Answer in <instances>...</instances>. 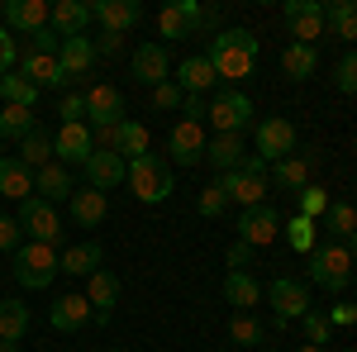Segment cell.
<instances>
[{"instance_id": "cell-42", "label": "cell", "mask_w": 357, "mask_h": 352, "mask_svg": "<svg viewBox=\"0 0 357 352\" xmlns=\"http://www.w3.org/2000/svg\"><path fill=\"white\" fill-rule=\"evenodd\" d=\"M296 195H301V215L314 219V224L329 215V205H333V195H329L324 186H305V190H296Z\"/></svg>"}, {"instance_id": "cell-23", "label": "cell", "mask_w": 357, "mask_h": 352, "mask_svg": "<svg viewBox=\"0 0 357 352\" xmlns=\"http://www.w3.org/2000/svg\"><path fill=\"white\" fill-rule=\"evenodd\" d=\"M224 300L234 305V314H252V305H262V281L252 271H229L224 276Z\"/></svg>"}, {"instance_id": "cell-4", "label": "cell", "mask_w": 357, "mask_h": 352, "mask_svg": "<svg viewBox=\"0 0 357 352\" xmlns=\"http://www.w3.org/2000/svg\"><path fill=\"white\" fill-rule=\"evenodd\" d=\"M57 252L53 243H24L15 252V281L24 286V291H43V286H53L57 276Z\"/></svg>"}, {"instance_id": "cell-57", "label": "cell", "mask_w": 357, "mask_h": 352, "mask_svg": "<svg viewBox=\"0 0 357 352\" xmlns=\"http://www.w3.org/2000/svg\"><path fill=\"white\" fill-rule=\"evenodd\" d=\"M296 352H329V348H314V343H305V348H296Z\"/></svg>"}, {"instance_id": "cell-58", "label": "cell", "mask_w": 357, "mask_h": 352, "mask_svg": "<svg viewBox=\"0 0 357 352\" xmlns=\"http://www.w3.org/2000/svg\"><path fill=\"white\" fill-rule=\"evenodd\" d=\"M0 352H20V343H0Z\"/></svg>"}, {"instance_id": "cell-25", "label": "cell", "mask_w": 357, "mask_h": 352, "mask_svg": "<svg viewBox=\"0 0 357 352\" xmlns=\"http://www.w3.org/2000/svg\"><path fill=\"white\" fill-rule=\"evenodd\" d=\"M53 328L57 333H77V328H86V324H96V314H91V300L86 296H62V300H53Z\"/></svg>"}, {"instance_id": "cell-29", "label": "cell", "mask_w": 357, "mask_h": 352, "mask_svg": "<svg viewBox=\"0 0 357 352\" xmlns=\"http://www.w3.org/2000/svg\"><path fill=\"white\" fill-rule=\"evenodd\" d=\"M243 138L238 134H215L210 143H205V162L210 167H220V176L224 171H234V167H243Z\"/></svg>"}, {"instance_id": "cell-47", "label": "cell", "mask_w": 357, "mask_h": 352, "mask_svg": "<svg viewBox=\"0 0 357 352\" xmlns=\"http://www.w3.org/2000/svg\"><path fill=\"white\" fill-rule=\"evenodd\" d=\"M181 100H186V95H181V86H176V82L153 86V105H158V109H181Z\"/></svg>"}, {"instance_id": "cell-55", "label": "cell", "mask_w": 357, "mask_h": 352, "mask_svg": "<svg viewBox=\"0 0 357 352\" xmlns=\"http://www.w3.org/2000/svg\"><path fill=\"white\" fill-rule=\"evenodd\" d=\"M181 109H186V119H195V124H200V119H205V100H200V95H186V100H181Z\"/></svg>"}, {"instance_id": "cell-34", "label": "cell", "mask_w": 357, "mask_h": 352, "mask_svg": "<svg viewBox=\"0 0 357 352\" xmlns=\"http://www.w3.org/2000/svg\"><path fill=\"white\" fill-rule=\"evenodd\" d=\"M29 333V305L24 300H0V343H20Z\"/></svg>"}, {"instance_id": "cell-44", "label": "cell", "mask_w": 357, "mask_h": 352, "mask_svg": "<svg viewBox=\"0 0 357 352\" xmlns=\"http://www.w3.org/2000/svg\"><path fill=\"white\" fill-rule=\"evenodd\" d=\"M224 210H229V190H224V181H210V186L200 190V215H205V219H220Z\"/></svg>"}, {"instance_id": "cell-27", "label": "cell", "mask_w": 357, "mask_h": 352, "mask_svg": "<svg viewBox=\"0 0 357 352\" xmlns=\"http://www.w3.org/2000/svg\"><path fill=\"white\" fill-rule=\"evenodd\" d=\"M172 82L181 86V95H205V91H210V86L220 82V77H215L210 57L200 53V57H186V62L176 67V77H172Z\"/></svg>"}, {"instance_id": "cell-6", "label": "cell", "mask_w": 357, "mask_h": 352, "mask_svg": "<svg viewBox=\"0 0 357 352\" xmlns=\"http://www.w3.org/2000/svg\"><path fill=\"white\" fill-rule=\"evenodd\" d=\"M205 119L215 124V134H238L243 138V129H252V100H248L243 91H224L220 100L205 109Z\"/></svg>"}, {"instance_id": "cell-13", "label": "cell", "mask_w": 357, "mask_h": 352, "mask_svg": "<svg viewBox=\"0 0 357 352\" xmlns=\"http://www.w3.org/2000/svg\"><path fill=\"white\" fill-rule=\"evenodd\" d=\"M119 119H124V95L105 82L91 86V91H86V124H91V129H110Z\"/></svg>"}, {"instance_id": "cell-8", "label": "cell", "mask_w": 357, "mask_h": 352, "mask_svg": "<svg viewBox=\"0 0 357 352\" xmlns=\"http://www.w3.org/2000/svg\"><path fill=\"white\" fill-rule=\"evenodd\" d=\"M267 300H272V328H286L291 319H305V314H310L305 286H301V281H291V276H276L272 291H267Z\"/></svg>"}, {"instance_id": "cell-41", "label": "cell", "mask_w": 357, "mask_h": 352, "mask_svg": "<svg viewBox=\"0 0 357 352\" xmlns=\"http://www.w3.org/2000/svg\"><path fill=\"white\" fill-rule=\"evenodd\" d=\"M324 224H329V234H338V243H348L357 234V205H348V200H333L329 215H324Z\"/></svg>"}, {"instance_id": "cell-28", "label": "cell", "mask_w": 357, "mask_h": 352, "mask_svg": "<svg viewBox=\"0 0 357 352\" xmlns=\"http://www.w3.org/2000/svg\"><path fill=\"white\" fill-rule=\"evenodd\" d=\"M100 262H105V247H100V243H77V247H67V252L57 257V271L77 281V276L100 271Z\"/></svg>"}, {"instance_id": "cell-3", "label": "cell", "mask_w": 357, "mask_h": 352, "mask_svg": "<svg viewBox=\"0 0 357 352\" xmlns=\"http://www.w3.org/2000/svg\"><path fill=\"white\" fill-rule=\"evenodd\" d=\"M310 281L319 286V291H329V296H338L348 281H353V252L343 243H324L310 252Z\"/></svg>"}, {"instance_id": "cell-33", "label": "cell", "mask_w": 357, "mask_h": 352, "mask_svg": "<svg viewBox=\"0 0 357 352\" xmlns=\"http://www.w3.org/2000/svg\"><path fill=\"white\" fill-rule=\"evenodd\" d=\"M114 153L124 158V162H134L148 153V129L138 124V119H119V129H114Z\"/></svg>"}, {"instance_id": "cell-31", "label": "cell", "mask_w": 357, "mask_h": 352, "mask_svg": "<svg viewBox=\"0 0 357 352\" xmlns=\"http://www.w3.org/2000/svg\"><path fill=\"white\" fill-rule=\"evenodd\" d=\"M0 195H10V200H20V205L33 195V171H29L20 158H0Z\"/></svg>"}, {"instance_id": "cell-48", "label": "cell", "mask_w": 357, "mask_h": 352, "mask_svg": "<svg viewBox=\"0 0 357 352\" xmlns=\"http://www.w3.org/2000/svg\"><path fill=\"white\" fill-rule=\"evenodd\" d=\"M305 338H310L314 348H324V343H329V319L310 309V314H305Z\"/></svg>"}, {"instance_id": "cell-11", "label": "cell", "mask_w": 357, "mask_h": 352, "mask_svg": "<svg viewBox=\"0 0 357 352\" xmlns=\"http://www.w3.org/2000/svg\"><path fill=\"white\" fill-rule=\"evenodd\" d=\"M167 153H172V162L176 167H195L205 162V124H195V119H181L172 138H167Z\"/></svg>"}, {"instance_id": "cell-45", "label": "cell", "mask_w": 357, "mask_h": 352, "mask_svg": "<svg viewBox=\"0 0 357 352\" xmlns=\"http://www.w3.org/2000/svg\"><path fill=\"white\" fill-rule=\"evenodd\" d=\"M333 86H338L343 95H357V53L338 57V67H333Z\"/></svg>"}, {"instance_id": "cell-59", "label": "cell", "mask_w": 357, "mask_h": 352, "mask_svg": "<svg viewBox=\"0 0 357 352\" xmlns=\"http://www.w3.org/2000/svg\"><path fill=\"white\" fill-rule=\"evenodd\" d=\"M0 148H5V138H0Z\"/></svg>"}, {"instance_id": "cell-51", "label": "cell", "mask_w": 357, "mask_h": 352, "mask_svg": "<svg viewBox=\"0 0 357 352\" xmlns=\"http://www.w3.org/2000/svg\"><path fill=\"white\" fill-rule=\"evenodd\" d=\"M57 48H62V38H57L53 29H38L33 43H29V53H48V57H57Z\"/></svg>"}, {"instance_id": "cell-9", "label": "cell", "mask_w": 357, "mask_h": 352, "mask_svg": "<svg viewBox=\"0 0 357 352\" xmlns=\"http://www.w3.org/2000/svg\"><path fill=\"white\" fill-rule=\"evenodd\" d=\"M91 153H96V143H91V124H62L53 134V158L67 171L72 167H86L91 162Z\"/></svg>"}, {"instance_id": "cell-36", "label": "cell", "mask_w": 357, "mask_h": 352, "mask_svg": "<svg viewBox=\"0 0 357 352\" xmlns=\"http://www.w3.org/2000/svg\"><path fill=\"white\" fill-rule=\"evenodd\" d=\"M38 129V114L24 105H0V138H20L24 143L29 134Z\"/></svg>"}, {"instance_id": "cell-16", "label": "cell", "mask_w": 357, "mask_h": 352, "mask_svg": "<svg viewBox=\"0 0 357 352\" xmlns=\"http://www.w3.org/2000/svg\"><path fill=\"white\" fill-rule=\"evenodd\" d=\"M129 67H134V82L138 86H162V82H172L167 72H172V62H167V48L162 43H143V48H134V57H129Z\"/></svg>"}, {"instance_id": "cell-1", "label": "cell", "mask_w": 357, "mask_h": 352, "mask_svg": "<svg viewBox=\"0 0 357 352\" xmlns=\"http://www.w3.org/2000/svg\"><path fill=\"white\" fill-rule=\"evenodd\" d=\"M210 67H215V77L229 86H243L252 77V62H257V33L252 29H220L215 38H210Z\"/></svg>"}, {"instance_id": "cell-26", "label": "cell", "mask_w": 357, "mask_h": 352, "mask_svg": "<svg viewBox=\"0 0 357 352\" xmlns=\"http://www.w3.org/2000/svg\"><path fill=\"white\" fill-rule=\"evenodd\" d=\"M20 67H24V77L33 86H38V91H43V86H53V91H67V77H62V67H57V57H48V53H20Z\"/></svg>"}, {"instance_id": "cell-7", "label": "cell", "mask_w": 357, "mask_h": 352, "mask_svg": "<svg viewBox=\"0 0 357 352\" xmlns=\"http://www.w3.org/2000/svg\"><path fill=\"white\" fill-rule=\"evenodd\" d=\"M15 219H20V229L29 234V243H57V238H62V219H57V210L48 205V200H38V195H29Z\"/></svg>"}, {"instance_id": "cell-46", "label": "cell", "mask_w": 357, "mask_h": 352, "mask_svg": "<svg viewBox=\"0 0 357 352\" xmlns=\"http://www.w3.org/2000/svg\"><path fill=\"white\" fill-rule=\"evenodd\" d=\"M57 114H62V124H86V91H67Z\"/></svg>"}, {"instance_id": "cell-21", "label": "cell", "mask_w": 357, "mask_h": 352, "mask_svg": "<svg viewBox=\"0 0 357 352\" xmlns=\"http://www.w3.org/2000/svg\"><path fill=\"white\" fill-rule=\"evenodd\" d=\"M33 190H38V200L57 205V200H72V195H77V181H72V171L62 162H48V167L33 171Z\"/></svg>"}, {"instance_id": "cell-40", "label": "cell", "mask_w": 357, "mask_h": 352, "mask_svg": "<svg viewBox=\"0 0 357 352\" xmlns=\"http://www.w3.org/2000/svg\"><path fill=\"white\" fill-rule=\"evenodd\" d=\"M0 100H5V105L33 109V105H38V86L29 82L24 72H20V77H0Z\"/></svg>"}, {"instance_id": "cell-12", "label": "cell", "mask_w": 357, "mask_h": 352, "mask_svg": "<svg viewBox=\"0 0 357 352\" xmlns=\"http://www.w3.org/2000/svg\"><path fill=\"white\" fill-rule=\"evenodd\" d=\"M82 171H86V186L105 195V190L124 186V176H129V162H124L119 153H105V148H96V153H91V162H86Z\"/></svg>"}, {"instance_id": "cell-18", "label": "cell", "mask_w": 357, "mask_h": 352, "mask_svg": "<svg viewBox=\"0 0 357 352\" xmlns=\"http://www.w3.org/2000/svg\"><path fill=\"white\" fill-rule=\"evenodd\" d=\"M314 167H319V153L305 148V153H296V158L272 162V181L281 190H305V186H310V176H314Z\"/></svg>"}, {"instance_id": "cell-35", "label": "cell", "mask_w": 357, "mask_h": 352, "mask_svg": "<svg viewBox=\"0 0 357 352\" xmlns=\"http://www.w3.org/2000/svg\"><path fill=\"white\" fill-rule=\"evenodd\" d=\"M314 67H319V53H314V48H305V43H291V48L281 53V72H286L291 82H310V77H314Z\"/></svg>"}, {"instance_id": "cell-38", "label": "cell", "mask_w": 357, "mask_h": 352, "mask_svg": "<svg viewBox=\"0 0 357 352\" xmlns=\"http://www.w3.org/2000/svg\"><path fill=\"white\" fill-rule=\"evenodd\" d=\"M229 343H238V348H262V343H267V324L252 319V314H234V319H229Z\"/></svg>"}, {"instance_id": "cell-19", "label": "cell", "mask_w": 357, "mask_h": 352, "mask_svg": "<svg viewBox=\"0 0 357 352\" xmlns=\"http://www.w3.org/2000/svg\"><path fill=\"white\" fill-rule=\"evenodd\" d=\"M48 15H53L48 0H5V24L15 33H29V38L38 29H48Z\"/></svg>"}, {"instance_id": "cell-22", "label": "cell", "mask_w": 357, "mask_h": 352, "mask_svg": "<svg viewBox=\"0 0 357 352\" xmlns=\"http://www.w3.org/2000/svg\"><path fill=\"white\" fill-rule=\"evenodd\" d=\"M91 62H96V43H91L86 33L62 38V48H57V67H62V77H67V82L86 77V72H91Z\"/></svg>"}, {"instance_id": "cell-15", "label": "cell", "mask_w": 357, "mask_h": 352, "mask_svg": "<svg viewBox=\"0 0 357 352\" xmlns=\"http://www.w3.org/2000/svg\"><path fill=\"white\" fill-rule=\"evenodd\" d=\"M276 234H281V215H276L272 205H257V210H243V215H238V243L267 247Z\"/></svg>"}, {"instance_id": "cell-52", "label": "cell", "mask_w": 357, "mask_h": 352, "mask_svg": "<svg viewBox=\"0 0 357 352\" xmlns=\"http://www.w3.org/2000/svg\"><path fill=\"white\" fill-rule=\"evenodd\" d=\"M324 319H329V328H348V324H357V305H333Z\"/></svg>"}, {"instance_id": "cell-24", "label": "cell", "mask_w": 357, "mask_h": 352, "mask_svg": "<svg viewBox=\"0 0 357 352\" xmlns=\"http://www.w3.org/2000/svg\"><path fill=\"white\" fill-rule=\"evenodd\" d=\"M86 24H91V5H82V0H53L48 29L57 38H77V33H86Z\"/></svg>"}, {"instance_id": "cell-20", "label": "cell", "mask_w": 357, "mask_h": 352, "mask_svg": "<svg viewBox=\"0 0 357 352\" xmlns=\"http://www.w3.org/2000/svg\"><path fill=\"white\" fill-rule=\"evenodd\" d=\"M220 181H224V190H229V200H238L243 210L267 205V176H252V171H243V167H234V171H224Z\"/></svg>"}, {"instance_id": "cell-50", "label": "cell", "mask_w": 357, "mask_h": 352, "mask_svg": "<svg viewBox=\"0 0 357 352\" xmlns=\"http://www.w3.org/2000/svg\"><path fill=\"white\" fill-rule=\"evenodd\" d=\"M20 219H10V215H0V252H20Z\"/></svg>"}, {"instance_id": "cell-32", "label": "cell", "mask_w": 357, "mask_h": 352, "mask_svg": "<svg viewBox=\"0 0 357 352\" xmlns=\"http://www.w3.org/2000/svg\"><path fill=\"white\" fill-rule=\"evenodd\" d=\"M324 29H333V38H343V43H357V0L324 5Z\"/></svg>"}, {"instance_id": "cell-5", "label": "cell", "mask_w": 357, "mask_h": 352, "mask_svg": "<svg viewBox=\"0 0 357 352\" xmlns=\"http://www.w3.org/2000/svg\"><path fill=\"white\" fill-rule=\"evenodd\" d=\"M252 134H257V158L262 162H281V158L301 153V134H296L291 119H262V124H252Z\"/></svg>"}, {"instance_id": "cell-43", "label": "cell", "mask_w": 357, "mask_h": 352, "mask_svg": "<svg viewBox=\"0 0 357 352\" xmlns=\"http://www.w3.org/2000/svg\"><path fill=\"white\" fill-rule=\"evenodd\" d=\"M158 33H162V38H191V20H186L176 5H162V10H158Z\"/></svg>"}, {"instance_id": "cell-37", "label": "cell", "mask_w": 357, "mask_h": 352, "mask_svg": "<svg viewBox=\"0 0 357 352\" xmlns=\"http://www.w3.org/2000/svg\"><path fill=\"white\" fill-rule=\"evenodd\" d=\"M20 162L29 167V171H38V167H48V162H57L53 158V134H43V129H33V134L20 143Z\"/></svg>"}, {"instance_id": "cell-17", "label": "cell", "mask_w": 357, "mask_h": 352, "mask_svg": "<svg viewBox=\"0 0 357 352\" xmlns=\"http://www.w3.org/2000/svg\"><path fill=\"white\" fill-rule=\"evenodd\" d=\"M91 20H100L105 33H119V38H124V33L143 20V5H138V0H96V5H91Z\"/></svg>"}, {"instance_id": "cell-54", "label": "cell", "mask_w": 357, "mask_h": 352, "mask_svg": "<svg viewBox=\"0 0 357 352\" xmlns=\"http://www.w3.org/2000/svg\"><path fill=\"white\" fill-rule=\"evenodd\" d=\"M119 48H124V38H119V33H105V38L96 43V57H114Z\"/></svg>"}, {"instance_id": "cell-30", "label": "cell", "mask_w": 357, "mask_h": 352, "mask_svg": "<svg viewBox=\"0 0 357 352\" xmlns=\"http://www.w3.org/2000/svg\"><path fill=\"white\" fill-rule=\"evenodd\" d=\"M105 215H110V200L100 195V190H77L72 195V224L77 229H96V224H105Z\"/></svg>"}, {"instance_id": "cell-39", "label": "cell", "mask_w": 357, "mask_h": 352, "mask_svg": "<svg viewBox=\"0 0 357 352\" xmlns=\"http://www.w3.org/2000/svg\"><path fill=\"white\" fill-rule=\"evenodd\" d=\"M281 234H286V243L296 247V252H314V247H319V224H314V219H305V215L286 219V224H281Z\"/></svg>"}, {"instance_id": "cell-56", "label": "cell", "mask_w": 357, "mask_h": 352, "mask_svg": "<svg viewBox=\"0 0 357 352\" xmlns=\"http://www.w3.org/2000/svg\"><path fill=\"white\" fill-rule=\"evenodd\" d=\"M343 247H348V252H353V262H357V234H353V238H348V243H343Z\"/></svg>"}, {"instance_id": "cell-14", "label": "cell", "mask_w": 357, "mask_h": 352, "mask_svg": "<svg viewBox=\"0 0 357 352\" xmlns=\"http://www.w3.org/2000/svg\"><path fill=\"white\" fill-rule=\"evenodd\" d=\"M86 300H91V314H96V324H110L114 319V305H119V276L114 271H91L86 276Z\"/></svg>"}, {"instance_id": "cell-10", "label": "cell", "mask_w": 357, "mask_h": 352, "mask_svg": "<svg viewBox=\"0 0 357 352\" xmlns=\"http://www.w3.org/2000/svg\"><path fill=\"white\" fill-rule=\"evenodd\" d=\"M286 24H291V38L314 48V38L324 33V5L319 0H286Z\"/></svg>"}, {"instance_id": "cell-2", "label": "cell", "mask_w": 357, "mask_h": 352, "mask_svg": "<svg viewBox=\"0 0 357 352\" xmlns=\"http://www.w3.org/2000/svg\"><path fill=\"white\" fill-rule=\"evenodd\" d=\"M129 190H134L143 205H162L167 195H172V167L158 158V153H143V158H134L129 162Z\"/></svg>"}, {"instance_id": "cell-49", "label": "cell", "mask_w": 357, "mask_h": 352, "mask_svg": "<svg viewBox=\"0 0 357 352\" xmlns=\"http://www.w3.org/2000/svg\"><path fill=\"white\" fill-rule=\"evenodd\" d=\"M20 62V43L10 38V29L0 24V77H10V67Z\"/></svg>"}, {"instance_id": "cell-53", "label": "cell", "mask_w": 357, "mask_h": 352, "mask_svg": "<svg viewBox=\"0 0 357 352\" xmlns=\"http://www.w3.org/2000/svg\"><path fill=\"white\" fill-rule=\"evenodd\" d=\"M224 262H229V271H248V262H252V247H248V243H234L229 252H224Z\"/></svg>"}]
</instances>
